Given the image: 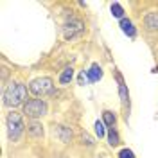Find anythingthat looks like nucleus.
<instances>
[{"instance_id":"obj_1","label":"nucleus","mask_w":158,"mask_h":158,"mask_svg":"<svg viewBox=\"0 0 158 158\" xmlns=\"http://www.w3.org/2000/svg\"><path fill=\"white\" fill-rule=\"evenodd\" d=\"M27 95V88L25 85H22L18 81L15 83H9V86L4 92V104L6 106H11V108H16L23 102V99Z\"/></svg>"},{"instance_id":"obj_2","label":"nucleus","mask_w":158,"mask_h":158,"mask_svg":"<svg viewBox=\"0 0 158 158\" xmlns=\"http://www.w3.org/2000/svg\"><path fill=\"white\" fill-rule=\"evenodd\" d=\"M23 122H22V117H20L18 113H15V111H11L9 115H7V135H9V140H18L20 135L23 133Z\"/></svg>"},{"instance_id":"obj_3","label":"nucleus","mask_w":158,"mask_h":158,"mask_svg":"<svg viewBox=\"0 0 158 158\" xmlns=\"http://www.w3.org/2000/svg\"><path fill=\"white\" fill-rule=\"evenodd\" d=\"M23 113L31 118L41 117V115L47 113V102L41 101V99H31V101L25 102V106H23Z\"/></svg>"},{"instance_id":"obj_4","label":"nucleus","mask_w":158,"mask_h":158,"mask_svg":"<svg viewBox=\"0 0 158 158\" xmlns=\"http://www.w3.org/2000/svg\"><path fill=\"white\" fill-rule=\"evenodd\" d=\"M29 90H31V94H34L38 97L40 95H49V94L54 92V85H52V79L50 77H38L29 85Z\"/></svg>"},{"instance_id":"obj_5","label":"nucleus","mask_w":158,"mask_h":158,"mask_svg":"<svg viewBox=\"0 0 158 158\" xmlns=\"http://www.w3.org/2000/svg\"><path fill=\"white\" fill-rule=\"evenodd\" d=\"M85 31V25H83V22L81 20H70L65 23V27H63V34H65V38L67 40H72L74 36H77Z\"/></svg>"},{"instance_id":"obj_6","label":"nucleus","mask_w":158,"mask_h":158,"mask_svg":"<svg viewBox=\"0 0 158 158\" xmlns=\"http://www.w3.org/2000/svg\"><path fill=\"white\" fill-rule=\"evenodd\" d=\"M144 27L151 32L158 31V11H149L144 16Z\"/></svg>"},{"instance_id":"obj_7","label":"nucleus","mask_w":158,"mask_h":158,"mask_svg":"<svg viewBox=\"0 0 158 158\" xmlns=\"http://www.w3.org/2000/svg\"><path fill=\"white\" fill-rule=\"evenodd\" d=\"M120 29H122V32H124L126 36H129V38H135V36H137V31H135V27H133L131 20H128V18L120 20Z\"/></svg>"},{"instance_id":"obj_8","label":"nucleus","mask_w":158,"mask_h":158,"mask_svg":"<svg viewBox=\"0 0 158 158\" xmlns=\"http://www.w3.org/2000/svg\"><path fill=\"white\" fill-rule=\"evenodd\" d=\"M88 74V79H90V83H97L99 79L102 77V69L99 67L97 63H94L92 67H90V70L86 72Z\"/></svg>"},{"instance_id":"obj_9","label":"nucleus","mask_w":158,"mask_h":158,"mask_svg":"<svg viewBox=\"0 0 158 158\" xmlns=\"http://www.w3.org/2000/svg\"><path fill=\"white\" fill-rule=\"evenodd\" d=\"M72 77H74V69L72 67H67V69L61 72V76H59V83L61 85H69L70 81H72Z\"/></svg>"},{"instance_id":"obj_10","label":"nucleus","mask_w":158,"mask_h":158,"mask_svg":"<svg viewBox=\"0 0 158 158\" xmlns=\"http://www.w3.org/2000/svg\"><path fill=\"white\" fill-rule=\"evenodd\" d=\"M27 128H29V133L32 135V137L38 138V137H41V135H43V126H41L40 122H36V120H32Z\"/></svg>"},{"instance_id":"obj_11","label":"nucleus","mask_w":158,"mask_h":158,"mask_svg":"<svg viewBox=\"0 0 158 158\" xmlns=\"http://www.w3.org/2000/svg\"><path fill=\"white\" fill-rule=\"evenodd\" d=\"M108 144L111 148H115L120 144V138H118V133L115 128H108Z\"/></svg>"},{"instance_id":"obj_12","label":"nucleus","mask_w":158,"mask_h":158,"mask_svg":"<svg viewBox=\"0 0 158 158\" xmlns=\"http://www.w3.org/2000/svg\"><path fill=\"white\" fill-rule=\"evenodd\" d=\"M118 95H120L122 104L129 108V92H128V88H126V85H118Z\"/></svg>"},{"instance_id":"obj_13","label":"nucleus","mask_w":158,"mask_h":158,"mask_svg":"<svg viewBox=\"0 0 158 158\" xmlns=\"http://www.w3.org/2000/svg\"><path fill=\"white\" fill-rule=\"evenodd\" d=\"M102 122H104V126H108V128H113V124L117 122V117H115V113H111V111H104V113H102Z\"/></svg>"},{"instance_id":"obj_14","label":"nucleus","mask_w":158,"mask_h":158,"mask_svg":"<svg viewBox=\"0 0 158 158\" xmlns=\"http://www.w3.org/2000/svg\"><path fill=\"white\" fill-rule=\"evenodd\" d=\"M110 9H111V15H113V16H115V18H124V9H122V6H120V4H117V2H115V4H111V7H110Z\"/></svg>"},{"instance_id":"obj_15","label":"nucleus","mask_w":158,"mask_h":158,"mask_svg":"<svg viewBox=\"0 0 158 158\" xmlns=\"http://www.w3.org/2000/svg\"><path fill=\"white\" fill-rule=\"evenodd\" d=\"M95 135L99 138H102L106 135V129H104V122L102 120H95Z\"/></svg>"},{"instance_id":"obj_16","label":"nucleus","mask_w":158,"mask_h":158,"mask_svg":"<svg viewBox=\"0 0 158 158\" xmlns=\"http://www.w3.org/2000/svg\"><path fill=\"white\" fill-rule=\"evenodd\" d=\"M59 137H61V142H69L70 137H72V131L69 128H65V126H61L59 128Z\"/></svg>"},{"instance_id":"obj_17","label":"nucleus","mask_w":158,"mask_h":158,"mask_svg":"<svg viewBox=\"0 0 158 158\" xmlns=\"http://www.w3.org/2000/svg\"><path fill=\"white\" fill-rule=\"evenodd\" d=\"M118 158H135V155H133L131 149H122V151L118 153Z\"/></svg>"},{"instance_id":"obj_18","label":"nucleus","mask_w":158,"mask_h":158,"mask_svg":"<svg viewBox=\"0 0 158 158\" xmlns=\"http://www.w3.org/2000/svg\"><path fill=\"white\" fill-rule=\"evenodd\" d=\"M86 81H90V79H88V74H85V70H83V72L79 74V85H85Z\"/></svg>"},{"instance_id":"obj_19","label":"nucleus","mask_w":158,"mask_h":158,"mask_svg":"<svg viewBox=\"0 0 158 158\" xmlns=\"http://www.w3.org/2000/svg\"><path fill=\"white\" fill-rule=\"evenodd\" d=\"M83 140H85L88 146H94V140H92V137H90L88 133H83Z\"/></svg>"}]
</instances>
